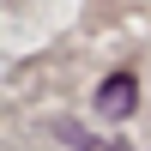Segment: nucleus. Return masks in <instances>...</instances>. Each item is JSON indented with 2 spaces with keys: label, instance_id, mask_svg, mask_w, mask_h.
Listing matches in <instances>:
<instances>
[{
  "label": "nucleus",
  "instance_id": "nucleus-1",
  "mask_svg": "<svg viewBox=\"0 0 151 151\" xmlns=\"http://www.w3.org/2000/svg\"><path fill=\"white\" fill-rule=\"evenodd\" d=\"M133 103H139V79H133V73H109V79L97 85V115L103 121L133 115Z\"/></svg>",
  "mask_w": 151,
  "mask_h": 151
}]
</instances>
